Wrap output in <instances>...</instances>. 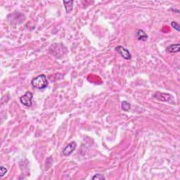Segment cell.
Segmentation results:
<instances>
[{
    "instance_id": "4",
    "label": "cell",
    "mask_w": 180,
    "mask_h": 180,
    "mask_svg": "<svg viewBox=\"0 0 180 180\" xmlns=\"http://www.w3.org/2000/svg\"><path fill=\"white\" fill-rule=\"evenodd\" d=\"M77 147V144L75 141H71L69 144L63 150L62 153L65 156H68L72 154V153L75 151Z\"/></svg>"
},
{
    "instance_id": "2",
    "label": "cell",
    "mask_w": 180,
    "mask_h": 180,
    "mask_svg": "<svg viewBox=\"0 0 180 180\" xmlns=\"http://www.w3.org/2000/svg\"><path fill=\"white\" fill-rule=\"evenodd\" d=\"M33 98V93L30 91H27L23 96H21L20 98V101L24 106H27V107H30L33 105V102H32V99Z\"/></svg>"
},
{
    "instance_id": "7",
    "label": "cell",
    "mask_w": 180,
    "mask_h": 180,
    "mask_svg": "<svg viewBox=\"0 0 180 180\" xmlns=\"http://www.w3.org/2000/svg\"><path fill=\"white\" fill-rule=\"evenodd\" d=\"M63 4H64L65 9L66 10V12L70 13L73 10V1H63Z\"/></svg>"
},
{
    "instance_id": "8",
    "label": "cell",
    "mask_w": 180,
    "mask_h": 180,
    "mask_svg": "<svg viewBox=\"0 0 180 180\" xmlns=\"http://www.w3.org/2000/svg\"><path fill=\"white\" fill-rule=\"evenodd\" d=\"M122 106V109L125 111H128L129 109H130V104L129 103H128L127 101H123L121 104Z\"/></svg>"
},
{
    "instance_id": "1",
    "label": "cell",
    "mask_w": 180,
    "mask_h": 180,
    "mask_svg": "<svg viewBox=\"0 0 180 180\" xmlns=\"http://www.w3.org/2000/svg\"><path fill=\"white\" fill-rule=\"evenodd\" d=\"M48 84H49V82H48L47 79H46V77L44 74L38 75L36 78H35L34 79L32 80L31 81V84L33 87L37 89H45L48 86Z\"/></svg>"
},
{
    "instance_id": "11",
    "label": "cell",
    "mask_w": 180,
    "mask_h": 180,
    "mask_svg": "<svg viewBox=\"0 0 180 180\" xmlns=\"http://www.w3.org/2000/svg\"><path fill=\"white\" fill-rule=\"evenodd\" d=\"M7 172V168L4 166L0 167V176L3 177L6 173Z\"/></svg>"
},
{
    "instance_id": "6",
    "label": "cell",
    "mask_w": 180,
    "mask_h": 180,
    "mask_svg": "<svg viewBox=\"0 0 180 180\" xmlns=\"http://www.w3.org/2000/svg\"><path fill=\"white\" fill-rule=\"evenodd\" d=\"M166 51L169 53H177L180 51V44H171L166 48Z\"/></svg>"
},
{
    "instance_id": "5",
    "label": "cell",
    "mask_w": 180,
    "mask_h": 180,
    "mask_svg": "<svg viewBox=\"0 0 180 180\" xmlns=\"http://www.w3.org/2000/svg\"><path fill=\"white\" fill-rule=\"evenodd\" d=\"M136 38H137V39H139L140 41H144V42H146L148 39V38H149L147 34L141 29L136 30Z\"/></svg>"
},
{
    "instance_id": "3",
    "label": "cell",
    "mask_w": 180,
    "mask_h": 180,
    "mask_svg": "<svg viewBox=\"0 0 180 180\" xmlns=\"http://www.w3.org/2000/svg\"><path fill=\"white\" fill-rule=\"evenodd\" d=\"M116 51L123 58H124L126 60H129L132 59V55L129 53V50L124 48L122 46H116V49H115Z\"/></svg>"
},
{
    "instance_id": "10",
    "label": "cell",
    "mask_w": 180,
    "mask_h": 180,
    "mask_svg": "<svg viewBox=\"0 0 180 180\" xmlns=\"http://www.w3.org/2000/svg\"><path fill=\"white\" fill-rule=\"evenodd\" d=\"M171 26H172V27L173 28H174V29H175L177 31H178V32L180 31L179 25L177 22H175V21H172V22L171 23Z\"/></svg>"
},
{
    "instance_id": "9",
    "label": "cell",
    "mask_w": 180,
    "mask_h": 180,
    "mask_svg": "<svg viewBox=\"0 0 180 180\" xmlns=\"http://www.w3.org/2000/svg\"><path fill=\"white\" fill-rule=\"evenodd\" d=\"M91 179H99V180H101V179H106L105 177L103 175V174H94V176L91 177Z\"/></svg>"
}]
</instances>
